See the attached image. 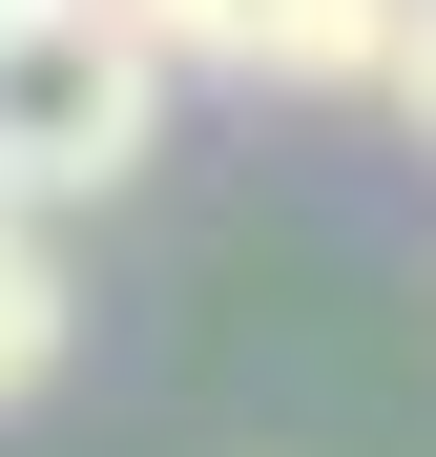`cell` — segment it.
Masks as SVG:
<instances>
[{
  "instance_id": "2",
  "label": "cell",
  "mask_w": 436,
  "mask_h": 457,
  "mask_svg": "<svg viewBox=\"0 0 436 457\" xmlns=\"http://www.w3.org/2000/svg\"><path fill=\"white\" fill-rule=\"evenodd\" d=\"M167 62H229V84H395L415 0H125Z\"/></svg>"
},
{
  "instance_id": "3",
  "label": "cell",
  "mask_w": 436,
  "mask_h": 457,
  "mask_svg": "<svg viewBox=\"0 0 436 457\" xmlns=\"http://www.w3.org/2000/svg\"><path fill=\"white\" fill-rule=\"evenodd\" d=\"M42 374H62V250H42V208H21V187H0V416H21Z\"/></svg>"
},
{
  "instance_id": "4",
  "label": "cell",
  "mask_w": 436,
  "mask_h": 457,
  "mask_svg": "<svg viewBox=\"0 0 436 457\" xmlns=\"http://www.w3.org/2000/svg\"><path fill=\"white\" fill-rule=\"evenodd\" d=\"M395 125L436 145V0H415V21H395Z\"/></svg>"
},
{
  "instance_id": "1",
  "label": "cell",
  "mask_w": 436,
  "mask_h": 457,
  "mask_svg": "<svg viewBox=\"0 0 436 457\" xmlns=\"http://www.w3.org/2000/svg\"><path fill=\"white\" fill-rule=\"evenodd\" d=\"M167 145V42L125 0H0V187L21 208H104Z\"/></svg>"
}]
</instances>
